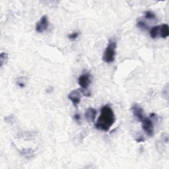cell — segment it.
<instances>
[{
  "label": "cell",
  "instance_id": "obj_1",
  "mask_svg": "<svg viewBox=\"0 0 169 169\" xmlns=\"http://www.w3.org/2000/svg\"><path fill=\"white\" fill-rule=\"evenodd\" d=\"M115 120V116L112 108L108 105H105L101 108V115L95 123V127L97 130L108 132L110 127L114 124Z\"/></svg>",
  "mask_w": 169,
  "mask_h": 169
},
{
  "label": "cell",
  "instance_id": "obj_2",
  "mask_svg": "<svg viewBox=\"0 0 169 169\" xmlns=\"http://www.w3.org/2000/svg\"><path fill=\"white\" fill-rule=\"evenodd\" d=\"M116 43L114 40L110 39L108 44L107 48L104 50L103 56H102V60L105 63H112L115 60V55H116Z\"/></svg>",
  "mask_w": 169,
  "mask_h": 169
},
{
  "label": "cell",
  "instance_id": "obj_3",
  "mask_svg": "<svg viewBox=\"0 0 169 169\" xmlns=\"http://www.w3.org/2000/svg\"><path fill=\"white\" fill-rule=\"evenodd\" d=\"M142 123V128L145 131V132L147 133L148 136L152 137L154 135V124L153 121L149 118H145L141 121Z\"/></svg>",
  "mask_w": 169,
  "mask_h": 169
},
{
  "label": "cell",
  "instance_id": "obj_4",
  "mask_svg": "<svg viewBox=\"0 0 169 169\" xmlns=\"http://www.w3.org/2000/svg\"><path fill=\"white\" fill-rule=\"evenodd\" d=\"M81 94H83L81 89H77L72 91L68 95V98L72 102L75 107H77V104L80 103Z\"/></svg>",
  "mask_w": 169,
  "mask_h": 169
},
{
  "label": "cell",
  "instance_id": "obj_5",
  "mask_svg": "<svg viewBox=\"0 0 169 169\" xmlns=\"http://www.w3.org/2000/svg\"><path fill=\"white\" fill-rule=\"evenodd\" d=\"M48 26L49 22L48 17L46 15H44L41 17V19H40L39 22L37 23L35 30L38 33H42L48 28Z\"/></svg>",
  "mask_w": 169,
  "mask_h": 169
},
{
  "label": "cell",
  "instance_id": "obj_6",
  "mask_svg": "<svg viewBox=\"0 0 169 169\" xmlns=\"http://www.w3.org/2000/svg\"><path fill=\"white\" fill-rule=\"evenodd\" d=\"M78 83L81 89L87 90L91 83V75L89 73H85L78 78Z\"/></svg>",
  "mask_w": 169,
  "mask_h": 169
},
{
  "label": "cell",
  "instance_id": "obj_7",
  "mask_svg": "<svg viewBox=\"0 0 169 169\" xmlns=\"http://www.w3.org/2000/svg\"><path fill=\"white\" fill-rule=\"evenodd\" d=\"M132 110L133 112V115L135 116V117L139 121H142L144 117V112L143 109L138 104H134L132 107Z\"/></svg>",
  "mask_w": 169,
  "mask_h": 169
},
{
  "label": "cell",
  "instance_id": "obj_8",
  "mask_svg": "<svg viewBox=\"0 0 169 169\" xmlns=\"http://www.w3.org/2000/svg\"><path fill=\"white\" fill-rule=\"evenodd\" d=\"M97 114V112L96 109L89 107L86 110V112L85 114V118L89 122H94L95 120Z\"/></svg>",
  "mask_w": 169,
  "mask_h": 169
},
{
  "label": "cell",
  "instance_id": "obj_9",
  "mask_svg": "<svg viewBox=\"0 0 169 169\" xmlns=\"http://www.w3.org/2000/svg\"><path fill=\"white\" fill-rule=\"evenodd\" d=\"M160 36L162 38H166L169 36V28L167 24H162L160 25L159 28Z\"/></svg>",
  "mask_w": 169,
  "mask_h": 169
},
{
  "label": "cell",
  "instance_id": "obj_10",
  "mask_svg": "<svg viewBox=\"0 0 169 169\" xmlns=\"http://www.w3.org/2000/svg\"><path fill=\"white\" fill-rule=\"evenodd\" d=\"M159 28L160 26H155L151 28V29L150 30V36L151 38L155 39L157 37L159 33Z\"/></svg>",
  "mask_w": 169,
  "mask_h": 169
},
{
  "label": "cell",
  "instance_id": "obj_11",
  "mask_svg": "<svg viewBox=\"0 0 169 169\" xmlns=\"http://www.w3.org/2000/svg\"><path fill=\"white\" fill-rule=\"evenodd\" d=\"M7 60H8L7 54L5 53V52H2L1 55H0V63H1V64H0V67H2L3 64L7 62Z\"/></svg>",
  "mask_w": 169,
  "mask_h": 169
},
{
  "label": "cell",
  "instance_id": "obj_12",
  "mask_svg": "<svg viewBox=\"0 0 169 169\" xmlns=\"http://www.w3.org/2000/svg\"><path fill=\"white\" fill-rule=\"evenodd\" d=\"M16 83L17 84L19 87H25V84H26V77H20L19 78H17V81H16Z\"/></svg>",
  "mask_w": 169,
  "mask_h": 169
},
{
  "label": "cell",
  "instance_id": "obj_13",
  "mask_svg": "<svg viewBox=\"0 0 169 169\" xmlns=\"http://www.w3.org/2000/svg\"><path fill=\"white\" fill-rule=\"evenodd\" d=\"M137 26L143 31L147 30L149 28V26L147 25V23L143 21H138L137 22Z\"/></svg>",
  "mask_w": 169,
  "mask_h": 169
},
{
  "label": "cell",
  "instance_id": "obj_14",
  "mask_svg": "<svg viewBox=\"0 0 169 169\" xmlns=\"http://www.w3.org/2000/svg\"><path fill=\"white\" fill-rule=\"evenodd\" d=\"M145 17L147 19H154L156 18L155 15L153 12H151V11H147L145 13Z\"/></svg>",
  "mask_w": 169,
  "mask_h": 169
},
{
  "label": "cell",
  "instance_id": "obj_15",
  "mask_svg": "<svg viewBox=\"0 0 169 169\" xmlns=\"http://www.w3.org/2000/svg\"><path fill=\"white\" fill-rule=\"evenodd\" d=\"M79 35V32H72V34H69L68 35V38L69 39H71L72 40H75V39H77L78 38Z\"/></svg>",
  "mask_w": 169,
  "mask_h": 169
},
{
  "label": "cell",
  "instance_id": "obj_16",
  "mask_svg": "<svg viewBox=\"0 0 169 169\" xmlns=\"http://www.w3.org/2000/svg\"><path fill=\"white\" fill-rule=\"evenodd\" d=\"M73 118L74 120L76 121L78 124H80L81 123V116L80 114H75L74 116H73Z\"/></svg>",
  "mask_w": 169,
  "mask_h": 169
},
{
  "label": "cell",
  "instance_id": "obj_17",
  "mask_svg": "<svg viewBox=\"0 0 169 169\" xmlns=\"http://www.w3.org/2000/svg\"><path fill=\"white\" fill-rule=\"evenodd\" d=\"M144 141H145V139H144L143 137H139V138H137V139H136V142H137V143L143 142H144Z\"/></svg>",
  "mask_w": 169,
  "mask_h": 169
}]
</instances>
